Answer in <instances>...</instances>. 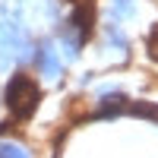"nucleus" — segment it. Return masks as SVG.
<instances>
[{"label":"nucleus","mask_w":158,"mask_h":158,"mask_svg":"<svg viewBox=\"0 0 158 158\" xmlns=\"http://www.w3.org/2000/svg\"><path fill=\"white\" fill-rule=\"evenodd\" d=\"M38 101H41V82L32 76V73H13L3 85V108L10 114V120H25V117H32V111L38 108Z\"/></svg>","instance_id":"obj_1"},{"label":"nucleus","mask_w":158,"mask_h":158,"mask_svg":"<svg viewBox=\"0 0 158 158\" xmlns=\"http://www.w3.org/2000/svg\"><path fill=\"white\" fill-rule=\"evenodd\" d=\"M29 70L35 73V79L41 85H60L63 79H67V73H70V63H67V57L60 54V48H57L54 38H38L35 57H32Z\"/></svg>","instance_id":"obj_2"},{"label":"nucleus","mask_w":158,"mask_h":158,"mask_svg":"<svg viewBox=\"0 0 158 158\" xmlns=\"http://www.w3.org/2000/svg\"><path fill=\"white\" fill-rule=\"evenodd\" d=\"M130 54H133V41L127 38V32L117 22H108L101 32V57L108 63H123L130 60Z\"/></svg>","instance_id":"obj_3"},{"label":"nucleus","mask_w":158,"mask_h":158,"mask_svg":"<svg viewBox=\"0 0 158 158\" xmlns=\"http://www.w3.org/2000/svg\"><path fill=\"white\" fill-rule=\"evenodd\" d=\"M0 158H35V152H32L29 142L3 133V136H0Z\"/></svg>","instance_id":"obj_4"}]
</instances>
